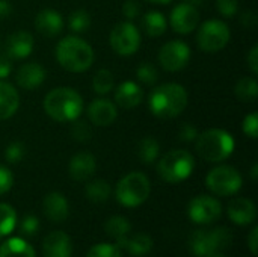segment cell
Instances as JSON below:
<instances>
[{
	"label": "cell",
	"mask_w": 258,
	"mask_h": 257,
	"mask_svg": "<svg viewBox=\"0 0 258 257\" xmlns=\"http://www.w3.org/2000/svg\"><path fill=\"white\" fill-rule=\"evenodd\" d=\"M187 100V91L180 83H165L151 91L148 106L157 118L171 120L186 109Z\"/></svg>",
	"instance_id": "obj_1"
},
{
	"label": "cell",
	"mask_w": 258,
	"mask_h": 257,
	"mask_svg": "<svg viewBox=\"0 0 258 257\" xmlns=\"http://www.w3.org/2000/svg\"><path fill=\"white\" fill-rule=\"evenodd\" d=\"M44 111L51 120L57 123H71L82 115L83 98L76 89L59 86L45 95Z\"/></svg>",
	"instance_id": "obj_2"
},
{
	"label": "cell",
	"mask_w": 258,
	"mask_h": 257,
	"mask_svg": "<svg viewBox=\"0 0 258 257\" xmlns=\"http://www.w3.org/2000/svg\"><path fill=\"white\" fill-rule=\"evenodd\" d=\"M56 59L59 65L70 73H85L94 64L92 47L77 36H65L56 45Z\"/></svg>",
	"instance_id": "obj_3"
},
{
	"label": "cell",
	"mask_w": 258,
	"mask_h": 257,
	"mask_svg": "<svg viewBox=\"0 0 258 257\" xmlns=\"http://www.w3.org/2000/svg\"><path fill=\"white\" fill-rule=\"evenodd\" d=\"M234 138L222 129H209L198 133L195 139V150L198 156L207 162H222L234 151Z\"/></svg>",
	"instance_id": "obj_4"
},
{
	"label": "cell",
	"mask_w": 258,
	"mask_h": 257,
	"mask_svg": "<svg viewBox=\"0 0 258 257\" xmlns=\"http://www.w3.org/2000/svg\"><path fill=\"white\" fill-rule=\"evenodd\" d=\"M151 192V183L150 179L139 171L128 173L124 176L115 189L116 200L121 206L125 208H138L142 203H145Z\"/></svg>",
	"instance_id": "obj_5"
},
{
	"label": "cell",
	"mask_w": 258,
	"mask_h": 257,
	"mask_svg": "<svg viewBox=\"0 0 258 257\" xmlns=\"http://www.w3.org/2000/svg\"><path fill=\"white\" fill-rule=\"evenodd\" d=\"M195 170V158L187 150H171L157 164L159 176L168 183H180Z\"/></svg>",
	"instance_id": "obj_6"
},
{
	"label": "cell",
	"mask_w": 258,
	"mask_h": 257,
	"mask_svg": "<svg viewBox=\"0 0 258 257\" xmlns=\"http://www.w3.org/2000/svg\"><path fill=\"white\" fill-rule=\"evenodd\" d=\"M233 242V235L228 229L197 230L189 239L190 251L195 257H207L212 253L227 250Z\"/></svg>",
	"instance_id": "obj_7"
},
{
	"label": "cell",
	"mask_w": 258,
	"mask_h": 257,
	"mask_svg": "<svg viewBox=\"0 0 258 257\" xmlns=\"http://www.w3.org/2000/svg\"><path fill=\"white\" fill-rule=\"evenodd\" d=\"M230 27L222 20H207L198 29L197 44L206 53H218L230 42Z\"/></svg>",
	"instance_id": "obj_8"
},
{
	"label": "cell",
	"mask_w": 258,
	"mask_h": 257,
	"mask_svg": "<svg viewBox=\"0 0 258 257\" xmlns=\"http://www.w3.org/2000/svg\"><path fill=\"white\" fill-rule=\"evenodd\" d=\"M243 185L240 173L230 165L213 168L206 177V186L219 197H230L240 191Z\"/></svg>",
	"instance_id": "obj_9"
},
{
	"label": "cell",
	"mask_w": 258,
	"mask_h": 257,
	"mask_svg": "<svg viewBox=\"0 0 258 257\" xmlns=\"http://www.w3.org/2000/svg\"><path fill=\"white\" fill-rule=\"evenodd\" d=\"M141 32L132 21H121L118 23L109 36L110 47L119 56H132L141 47Z\"/></svg>",
	"instance_id": "obj_10"
},
{
	"label": "cell",
	"mask_w": 258,
	"mask_h": 257,
	"mask_svg": "<svg viewBox=\"0 0 258 257\" xmlns=\"http://www.w3.org/2000/svg\"><path fill=\"white\" fill-rule=\"evenodd\" d=\"M159 64L166 71H180L183 70L190 59V47L180 39L168 41L157 55Z\"/></svg>",
	"instance_id": "obj_11"
},
{
	"label": "cell",
	"mask_w": 258,
	"mask_h": 257,
	"mask_svg": "<svg viewBox=\"0 0 258 257\" xmlns=\"http://www.w3.org/2000/svg\"><path fill=\"white\" fill-rule=\"evenodd\" d=\"M187 214L189 218L197 224H212L221 218L222 206L215 197L198 195L189 203Z\"/></svg>",
	"instance_id": "obj_12"
},
{
	"label": "cell",
	"mask_w": 258,
	"mask_h": 257,
	"mask_svg": "<svg viewBox=\"0 0 258 257\" xmlns=\"http://www.w3.org/2000/svg\"><path fill=\"white\" fill-rule=\"evenodd\" d=\"M169 24L174 32L180 35H187L194 32L200 24V12L198 8L190 3H180L177 5L169 17Z\"/></svg>",
	"instance_id": "obj_13"
},
{
	"label": "cell",
	"mask_w": 258,
	"mask_h": 257,
	"mask_svg": "<svg viewBox=\"0 0 258 257\" xmlns=\"http://www.w3.org/2000/svg\"><path fill=\"white\" fill-rule=\"evenodd\" d=\"M86 115L94 126L106 127V126H110L112 123H115V120L118 117V111H116V106L113 105V101H110L107 98H95L89 103V106L86 109Z\"/></svg>",
	"instance_id": "obj_14"
},
{
	"label": "cell",
	"mask_w": 258,
	"mask_h": 257,
	"mask_svg": "<svg viewBox=\"0 0 258 257\" xmlns=\"http://www.w3.org/2000/svg\"><path fill=\"white\" fill-rule=\"evenodd\" d=\"M33 50V36L26 30L14 32L5 42V55L11 59H24Z\"/></svg>",
	"instance_id": "obj_15"
},
{
	"label": "cell",
	"mask_w": 258,
	"mask_h": 257,
	"mask_svg": "<svg viewBox=\"0 0 258 257\" xmlns=\"http://www.w3.org/2000/svg\"><path fill=\"white\" fill-rule=\"evenodd\" d=\"M97 170V162L92 153L89 151H80L74 155L68 165V173L73 180L76 182H85L89 177L94 176Z\"/></svg>",
	"instance_id": "obj_16"
},
{
	"label": "cell",
	"mask_w": 258,
	"mask_h": 257,
	"mask_svg": "<svg viewBox=\"0 0 258 257\" xmlns=\"http://www.w3.org/2000/svg\"><path fill=\"white\" fill-rule=\"evenodd\" d=\"M35 29L45 38L57 36L63 29V18L56 9H42L35 18Z\"/></svg>",
	"instance_id": "obj_17"
},
{
	"label": "cell",
	"mask_w": 258,
	"mask_h": 257,
	"mask_svg": "<svg viewBox=\"0 0 258 257\" xmlns=\"http://www.w3.org/2000/svg\"><path fill=\"white\" fill-rule=\"evenodd\" d=\"M45 68L42 65H39L38 62H27L23 64L15 74V80L18 83V86H21L23 89H36L38 86H41L45 80Z\"/></svg>",
	"instance_id": "obj_18"
},
{
	"label": "cell",
	"mask_w": 258,
	"mask_h": 257,
	"mask_svg": "<svg viewBox=\"0 0 258 257\" xmlns=\"http://www.w3.org/2000/svg\"><path fill=\"white\" fill-rule=\"evenodd\" d=\"M73 244L65 232H51L42 242L44 257H71Z\"/></svg>",
	"instance_id": "obj_19"
},
{
	"label": "cell",
	"mask_w": 258,
	"mask_h": 257,
	"mask_svg": "<svg viewBox=\"0 0 258 257\" xmlns=\"http://www.w3.org/2000/svg\"><path fill=\"white\" fill-rule=\"evenodd\" d=\"M228 217L237 226H248L255 221L257 208L249 198H234L228 204Z\"/></svg>",
	"instance_id": "obj_20"
},
{
	"label": "cell",
	"mask_w": 258,
	"mask_h": 257,
	"mask_svg": "<svg viewBox=\"0 0 258 257\" xmlns=\"http://www.w3.org/2000/svg\"><path fill=\"white\" fill-rule=\"evenodd\" d=\"M142 100L144 91L133 80H125L115 89V103L122 109H133L141 105Z\"/></svg>",
	"instance_id": "obj_21"
},
{
	"label": "cell",
	"mask_w": 258,
	"mask_h": 257,
	"mask_svg": "<svg viewBox=\"0 0 258 257\" xmlns=\"http://www.w3.org/2000/svg\"><path fill=\"white\" fill-rule=\"evenodd\" d=\"M42 211L45 217L53 223H62L68 218V201L60 192H50L42 201Z\"/></svg>",
	"instance_id": "obj_22"
},
{
	"label": "cell",
	"mask_w": 258,
	"mask_h": 257,
	"mask_svg": "<svg viewBox=\"0 0 258 257\" xmlns=\"http://www.w3.org/2000/svg\"><path fill=\"white\" fill-rule=\"evenodd\" d=\"M20 106V95L15 86L0 80V121L11 118Z\"/></svg>",
	"instance_id": "obj_23"
},
{
	"label": "cell",
	"mask_w": 258,
	"mask_h": 257,
	"mask_svg": "<svg viewBox=\"0 0 258 257\" xmlns=\"http://www.w3.org/2000/svg\"><path fill=\"white\" fill-rule=\"evenodd\" d=\"M119 248H125L130 254L135 256H145L151 251L153 248V239L150 235L145 233H138L132 238H124L119 244H116Z\"/></svg>",
	"instance_id": "obj_24"
},
{
	"label": "cell",
	"mask_w": 258,
	"mask_h": 257,
	"mask_svg": "<svg viewBox=\"0 0 258 257\" xmlns=\"http://www.w3.org/2000/svg\"><path fill=\"white\" fill-rule=\"evenodd\" d=\"M0 257H36V254L27 241L21 238H11L0 245Z\"/></svg>",
	"instance_id": "obj_25"
},
{
	"label": "cell",
	"mask_w": 258,
	"mask_h": 257,
	"mask_svg": "<svg viewBox=\"0 0 258 257\" xmlns=\"http://www.w3.org/2000/svg\"><path fill=\"white\" fill-rule=\"evenodd\" d=\"M168 21L159 11H150L142 17V29L150 38H159L166 32Z\"/></svg>",
	"instance_id": "obj_26"
},
{
	"label": "cell",
	"mask_w": 258,
	"mask_h": 257,
	"mask_svg": "<svg viewBox=\"0 0 258 257\" xmlns=\"http://www.w3.org/2000/svg\"><path fill=\"white\" fill-rule=\"evenodd\" d=\"M104 230L110 238H113L116 241V244H119L132 232V224L124 217H112L106 221Z\"/></svg>",
	"instance_id": "obj_27"
},
{
	"label": "cell",
	"mask_w": 258,
	"mask_h": 257,
	"mask_svg": "<svg viewBox=\"0 0 258 257\" xmlns=\"http://www.w3.org/2000/svg\"><path fill=\"white\" fill-rule=\"evenodd\" d=\"M236 97L243 103H254L258 97V82L254 77H243L234 88Z\"/></svg>",
	"instance_id": "obj_28"
},
{
	"label": "cell",
	"mask_w": 258,
	"mask_h": 257,
	"mask_svg": "<svg viewBox=\"0 0 258 257\" xmlns=\"http://www.w3.org/2000/svg\"><path fill=\"white\" fill-rule=\"evenodd\" d=\"M86 198L92 203H104L112 194V188L106 180H92L86 185L85 189Z\"/></svg>",
	"instance_id": "obj_29"
},
{
	"label": "cell",
	"mask_w": 258,
	"mask_h": 257,
	"mask_svg": "<svg viewBox=\"0 0 258 257\" xmlns=\"http://www.w3.org/2000/svg\"><path fill=\"white\" fill-rule=\"evenodd\" d=\"M136 151H138L139 159L144 164H153L160 155V145H159L157 139H154L151 136H147V138L139 141Z\"/></svg>",
	"instance_id": "obj_30"
},
{
	"label": "cell",
	"mask_w": 258,
	"mask_h": 257,
	"mask_svg": "<svg viewBox=\"0 0 258 257\" xmlns=\"http://www.w3.org/2000/svg\"><path fill=\"white\" fill-rule=\"evenodd\" d=\"M115 86V77L110 70L101 68L95 73L92 79V88L98 95H106L109 94Z\"/></svg>",
	"instance_id": "obj_31"
},
{
	"label": "cell",
	"mask_w": 258,
	"mask_h": 257,
	"mask_svg": "<svg viewBox=\"0 0 258 257\" xmlns=\"http://www.w3.org/2000/svg\"><path fill=\"white\" fill-rule=\"evenodd\" d=\"M17 224V214L12 206L0 203V238L8 236Z\"/></svg>",
	"instance_id": "obj_32"
},
{
	"label": "cell",
	"mask_w": 258,
	"mask_h": 257,
	"mask_svg": "<svg viewBox=\"0 0 258 257\" xmlns=\"http://www.w3.org/2000/svg\"><path fill=\"white\" fill-rule=\"evenodd\" d=\"M91 26V15L86 9H76L68 17V27L76 32L82 33L86 32Z\"/></svg>",
	"instance_id": "obj_33"
},
{
	"label": "cell",
	"mask_w": 258,
	"mask_h": 257,
	"mask_svg": "<svg viewBox=\"0 0 258 257\" xmlns=\"http://www.w3.org/2000/svg\"><path fill=\"white\" fill-rule=\"evenodd\" d=\"M136 77H138L142 83L153 86V85H156V82H157V79H159V71H157V68H156L153 64H150V62H142V64H139L138 68H136Z\"/></svg>",
	"instance_id": "obj_34"
},
{
	"label": "cell",
	"mask_w": 258,
	"mask_h": 257,
	"mask_svg": "<svg viewBox=\"0 0 258 257\" xmlns=\"http://www.w3.org/2000/svg\"><path fill=\"white\" fill-rule=\"evenodd\" d=\"M86 257H122V254L116 244H97L89 250Z\"/></svg>",
	"instance_id": "obj_35"
},
{
	"label": "cell",
	"mask_w": 258,
	"mask_h": 257,
	"mask_svg": "<svg viewBox=\"0 0 258 257\" xmlns=\"http://www.w3.org/2000/svg\"><path fill=\"white\" fill-rule=\"evenodd\" d=\"M73 123V127H71V135L76 141L79 142H88L91 138H92V130H91V126L86 123V121H82V120H74L71 121Z\"/></svg>",
	"instance_id": "obj_36"
},
{
	"label": "cell",
	"mask_w": 258,
	"mask_h": 257,
	"mask_svg": "<svg viewBox=\"0 0 258 257\" xmlns=\"http://www.w3.org/2000/svg\"><path fill=\"white\" fill-rule=\"evenodd\" d=\"M24 155H26V147L20 141L11 142L6 147V150H5V158H6V161L9 164H18V162H21L23 158H24Z\"/></svg>",
	"instance_id": "obj_37"
},
{
	"label": "cell",
	"mask_w": 258,
	"mask_h": 257,
	"mask_svg": "<svg viewBox=\"0 0 258 257\" xmlns=\"http://www.w3.org/2000/svg\"><path fill=\"white\" fill-rule=\"evenodd\" d=\"M242 130L246 136L252 138V139H257L258 138V114L257 112H252L249 115H246L243 118V123H242Z\"/></svg>",
	"instance_id": "obj_38"
},
{
	"label": "cell",
	"mask_w": 258,
	"mask_h": 257,
	"mask_svg": "<svg viewBox=\"0 0 258 257\" xmlns=\"http://www.w3.org/2000/svg\"><path fill=\"white\" fill-rule=\"evenodd\" d=\"M216 8L222 17L231 18L239 11V0H216Z\"/></svg>",
	"instance_id": "obj_39"
},
{
	"label": "cell",
	"mask_w": 258,
	"mask_h": 257,
	"mask_svg": "<svg viewBox=\"0 0 258 257\" xmlns=\"http://www.w3.org/2000/svg\"><path fill=\"white\" fill-rule=\"evenodd\" d=\"M39 229V221L35 215H26L20 224V232L24 236H33Z\"/></svg>",
	"instance_id": "obj_40"
},
{
	"label": "cell",
	"mask_w": 258,
	"mask_h": 257,
	"mask_svg": "<svg viewBox=\"0 0 258 257\" xmlns=\"http://www.w3.org/2000/svg\"><path fill=\"white\" fill-rule=\"evenodd\" d=\"M14 185V174L12 171L0 164V195L6 194Z\"/></svg>",
	"instance_id": "obj_41"
},
{
	"label": "cell",
	"mask_w": 258,
	"mask_h": 257,
	"mask_svg": "<svg viewBox=\"0 0 258 257\" xmlns=\"http://www.w3.org/2000/svg\"><path fill=\"white\" fill-rule=\"evenodd\" d=\"M198 136V129L190 124V123H186L180 127L178 130V138L180 141H186V142H190V141H195Z\"/></svg>",
	"instance_id": "obj_42"
},
{
	"label": "cell",
	"mask_w": 258,
	"mask_h": 257,
	"mask_svg": "<svg viewBox=\"0 0 258 257\" xmlns=\"http://www.w3.org/2000/svg\"><path fill=\"white\" fill-rule=\"evenodd\" d=\"M141 12V6L136 0H127L122 5V15L127 18V21H133Z\"/></svg>",
	"instance_id": "obj_43"
},
{
	"label": "cell",
	"mask_w": 258,
	"mask_h": 257,
	"mask_svg": "<svg viewBox=\"0 0 258 257\" xmlns=\"http://www.w3.org/2000/svg\"><path fill=\"white\" fill-rule=\"evenodd\" d=\"M246 61H248V67L251 70L252 74H257L258 73V45H252V48L249 50L248 56H246Z\"/></svg>",
	"instance_id": "obj_44"
},
{
	"label": "cell",
	"mask_w": 258,
	"mask_h": 257,
	"mask_svg": "<svg viewBox=\"0 0 258 257\" xmlns=\"http://www.w3.org/2000/svg\"><path fill=\"white\" fill-rule=\"evenodd\" d=\"M12 71V62L11 58H8L6 55H0V80L6 79Z\"/></svg>",
	"instance_id": "obj_45"
},
{
	"label": "cell",
	"mask_w": 258,
	"mask_h": 257,
	"mask_svg": "<svg viewBox=\"0 0 258 257\" xmlns=\"http://www.w3.org/2000/svg\"><path fill=\"white\" fill-rule=\"evenodd\" d=\"M240 21H242V24H243L245 27H248V29H254L258 23L257 14H255L254 11H245V12L242 14Z\"/></svg>",
	"instance_id": "obj_46"
},
{
	"label": "cell",
	"mask_w": 258,
	"mask_h": 257,
	"mask_svg": "<svg viewBox=\"0 0 258 257\" xmlns=\"http://www.w3.org/2000/svg\"><path fill=\"white\" fill-rule=\"evenodd\" d=\"M257 241H258V229L254 227L249 233V238H248V247L251 250V253L255 256L257 254Z\"/></svg>",
	"instance_id": "obj_47"
},
{
	"label": "cell",
	"mask_w": 258,
	"mask_h": 257,
	"mask_svg": "<svg viewBox=\"0 0 258 257\" xmlns=\"http://www.w3.org/2000/svg\"><path fill=\"white\" fill-rule=\"evenodd\" d=\"M12 14V6L9 0H0V20L8 18Z\"/></svg>",
	"instance_id": "obj_48"
},
{
	"label": "cell",
	"mask_w": 258,
	"mask_h": 257,
	"mask_svg": "<svg viewBox=\"0 0 258 257\" xmlns=\"http://www.w3.org/2000/svg\"><path fill=\"white\" fill-rule=\"evenodd\" d=\"M257 171L258 165L257 164H254V167H252V170H251V177H252V180H257Z\"/></svg>",
	"instance_id": "obj_49"
},
{
	"label": "cell",
	"mask_w": 258,
	"mask_h": 257,
	"mask_svg": "<svg viewBox=\"0 0 258 257\" xmlns=\"http://www.w3.org/2000/svg\"><path fill=\"white\" fill-rule=\"evenodd\" d=\"M186 3H190V5H194V6H198V5H201L204 0H184Z\"/></svg>",
	"instance_id": "obj_50"
},
{
	"label": "cell",
	"mask_w": 258,
	"mask_h": 257,
	"mask_svg": "<svg viewBox=\"0 0 258 257\" xmlns=\"http://www.w3.org/2000/svg\"><path fill=\"white\" fill-rule=\"evenodd\" d=\"M147 2H151V3H163V5H166V3H169L171 0H147Z\"/></svg>",
	"instance_id": "obj_51"
},
{
	"label": "cell",
	"mask_w": 258,
	"mask_h": 257,
	"mask_svg": "<svg viewBox=\"0 0 258 257\" xmlns=\"http://www.w3.org/2000/svg\"><path fill=\"white\" fill-rule=\"evenodd\" d=\"M207 257H227L225 254H222V253H219V251H216V253H212V254H209Z\"/></svg>",
	"instance_id": "obj_52"
}]
</instances>
